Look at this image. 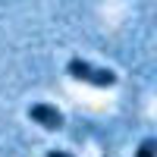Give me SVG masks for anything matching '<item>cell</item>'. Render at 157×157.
<instances>
[{
	"label": "cell",
	"mask_w": 157,
	"mask_h": 157,
	"mask_svg": "<svg viewBox=\"0 0 157 157\" xmlns=\"http://www.w3.org/2000/svg\"><path fill=\"white\" fill-rule=\"evenodd\" d=\"M135 157H157V138H145L135 148Z\"/></svg>",
	"instance_id": "cell-3"
},
{
	"label": "cell",
	"mask_w": 157,
	"mask_h": 157,
	"mask_svg": "<svg viewBox=\"0 0 157 157\" xmlns=\"http://www.w3.org/2000/svg\"><path fill=\"white\" fill-rule=\"evenodd\" d=\"M66 72L69 78H75V82H85L91 88H113L116 85V72L107 69V66H94V63H88L82 57H72L66 63Z\"/></svg>",
	"instance_id": "cell-1"
},
{
	"label": "cell",
	"mask_w": 157,
	"mask_h": 157,
	"mask_svg": "<svg viewBox=\"0 0 157 157\" xmlns=\"http://www.w3.org/2000/svg\"><path fill=\"white\" fill-rule=\"evenodd\" d=\"M29 116H32V123H38L41 129H47V132H60V129L66 126V116H63L54 104H32Z\"/></svg>",
	"instance_id": "cell-2"
},
{
	"label": "cell",
	"mask_w": 157,
	"mask_h": 157,
	"mask_svg": "<svg viewBox=\"0 0 157 157\" xmlns=\"http://www.w3.org/2000/svg\"><path fill=\"white\" fill-rule=\"evenodd\" d=\"M44 157H72V154H69V151H60V148H54V151H47Z\"/></svg>",
	"instance_id": "cell-4"
}]
</instances>
